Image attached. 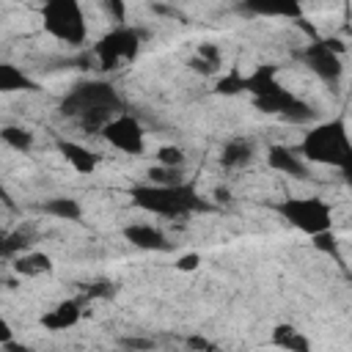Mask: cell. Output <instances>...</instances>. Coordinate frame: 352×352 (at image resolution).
Returning a JSON list of instances; mask_svg holds the SVG:
<instances>
[{
  "label": "cell",
  "mask_w": 352,
  "mask_h": 352,
  "mask_svg": "<svg viewBox=\"0 0 352 352\" xmlns=\"http://www.w3.org/2000/svg\"><path fill=\"white\" fill-rule=\"evenodd\" d=\"M41 19H44V30L69 44V47H80L88 38V22L82 14V6L74 0H50L41 6Z\"/></svg>",
  "instance_id": "4"
},
{
  "label": "cell",
  "mask_w": 352,
  "mask_h": 352,
  "mask_svg": "<svg viewBox=\"0 0 352 352\" xmlns=\"http://www.w3.org/2000/svg\"><path fill=\"white\" fill-rule=\"evenodd\" d=\"M132 204L148 214L157 217H187L195 212H209L212 206L198 195V190L190 182L173 184V187H157V184H138L132 187Z\"/></svg>",
  "instance_id": "2"
},
{
  "label": "cell",
  "mask_w": 352,
  "mask_h": 352,
  "mask_svg": "<svg viewBox=\"0 0 352 352\" xmlns=\"http://www.w3.org/2000/svg\"><path fill=\"white\" fill-rule=\"evenodd\" d=\"M184 160L187 157H184V151L179 146H162L157 151V165H162V168H182Z\"/></svg>",
  "instance_id": "23"
},
{
  "label": "cell",
  "mask_w": 352,
  "mask_h": 352,
  "mask_svg": "<svg viewBox=\"0 0 352 352\" xmlns=\"http://www.w3.org/2000/svg\"><path fill=\"white\" fill-rule=\"evenodd\" d=\"M121 344H124V349H126V352H146V349H151V346H154V341H151V338H124Z\"/></svg>",
  "instance_id": "26"
},
{
  "label": "cell",
  "mask_w": 352,
  "mask_h": 352,
  "mask_svg": "<svg viewBox=\"0 0 352 352\" xmlns=\"http://www.w3.org/2000/svg\"><path fill=\"white\" fill-rule=\"evenodd\" d=\"M99 135L113 148H118L124 154H132V157L143 154V148H146V132H143L140 121L135 116H126V113H118L116 118H110Z\"/></svg>",
  "instance_id": "7"
},
{
  "label": "cell",
  "mask_w": 352,
  "mask_h": 352,
  "mask_svg": "<svg viewBox=\"0 0 352 352\" xmlns=\"http://www.w3.org/2000/svg\"><path fill=\"white\" fill-rule=\"evenodd\" d=\"M300 157L305 162H319V165H333L346 170L352 160V148H349L344 121H324L314 126L300 146Z\"/></svg>",
  "instance_id": "3"
},
{
  "label": "cell",
  "mask_w": 352,
  "mask_h": 352,
  "mask_svg": "<svg viewBox=\"0 0 352 352\" xmlns=\"http://www.w3.org/2000/svg\"><path fill=\"white\" fill-rule=\"evenodd\" d=\"M11 336H14V333H11V324L0 316V344H8V341H11Z\"/></svg>",
  "instance_id": "29"
},
{
  "label": "cell",
  "mask_w": 352,
  "mask_h": 352,
  "mask_svg": "<svg viewBox=\"0 0 352 352\" xmlns=\"http://www.w3.org/2000/svg\"><path fill=\"white\" fill-rule=\"evenodd\" d=\"M124 352H126V349H124Z\"/></svg>",
  "instance_id": "31"
},
{
  "label": "cell",
  "mask_w": 352,
  "mask_h": 352,
  "mask_svg": "<svg viewBox=\"0 0 352 352\" xmlns=\"http://www.w3.org/2000/svg\"><path fill=\"white\" fill-rule=\"evenodd\" d=\"M44 212L52 214V217H58V220H80L82 206H80L77 198H66V195H60V198H50V201L44 204Z\"/></svg>",
  "instance_id": "19"
},
{
  "label": "cell",
  "mask_w": 352,
  "mask_h": 352,
  "mask_svg": "<svg viewBox=\"0 0 352 352\" xmlns=\"http://www.w3.org/2000/svg\"><path fill=\"white\" fill-rule=\"evenodd\" d=\"M52 270V261L47 253H38V250H25L14 258V272L22 275V278H36V275H44Z\"/></svg>",
  "instance_id": "14"
},
{
  "label": "cell",
  "mask_w": 352,
  "mask_h": 352,
  "mask_svg": "<svg viewBox=\"0 0 352 352\" xmlns=\"http://www.w3.org/2000/svg\"><path fill=\"white\" fill-rule=\"evenodd\" d=\"M275 209L289 226H294L297 231H302L308 236H316V234H324L333 228V212H330L327 201H322L316 195L283 198L275 204Z\"/></svg>",
  "instance_id": "5"
},
{
  "label": "cell",
  "mask_w": 352,
  "mask_h": 352,
  "mask_svg": "<svg viewBox=\"0 0 352 352\" xmlns=\"http://www.w3.org/2000/svg\"><path fill=\"white\" fill-rule=\"evenodd\" d=\"M253 160V143L250 140H242V138H236V140H228L226 146H223V151H220V162H223V168H245L248 162Z\"/></svg>",
  "instance_id": "18"
},
{
  "label": "cell",
  "mask_w": 352,
  "mask_h": 352,
  "mask_svg": "<svg viewBox=\"0 0 352 352\" xmlns=\"http://www.w3.org/2000/svg\"><path fill=\"white\" fill-rule=\"evenodd\" d=\"M121 110H124V102L118 91L104 80L80 82L60 102V113L69 118H77V124L85 132H102L104 124L116 118Z\"/></svg>",
  "instance_id": "1"
},
{
  "label": "cell",
  "mask_w": 352,
  "mask_h": 352,
  "mask_svg": "<svg viewBox=\"0 0 352 352\" xmlns=\"http://www.w3.org/2000/svg\"><path fill=\"white\" fill-rule=\"evenodd\" d=\"M201 264V256L198 253H184L179 261H176V270H182V272H190V270H195Z\"/></svg>",
  "instance_id": "27"
},
{
  "label": "cell",
  "mask_w": 352,
  "mask_h": 352,
  "mask_svg": "<svg viewBox=\"0 0 352 352\" xmlns=\"http://www.w3.org/2000/svg\"><path fill=\"white\" fill-rule=\"evenodd\" d=\"M272 344L278 349H286V352H311V341L302 330L292 327V324H278L272 330Z\"/></svg>",
  "instance_id": "15"
},
{
  "label": "cell",
  "mask_w": 352,
  "mask_h": 352,
  "mask_svg": "<svg viewBox=\"0 0 352 352\" xmlns=\"http://www.w3.org/2000/svg\"><path fill=\"white\" fill-rule=\"evenodd\" d=\"M104 11L116 16V25H124V14H126V6H124V3L110 0V3H104Z\"/></svg>",
  "instance_id": "28"
},
{
  "label": "cell",
  "mask_w": 352,
  "mask_h": 352,
  "mask_svg": "<svg viewBox=\"0 0 352 352\" xmlns=\"http://www.w3.org/2000/svg\"><path fill=\"white\" fill-rule=\"evenodd\" d=\"M190 66L201 74H214L220 66H223V50L212 41H201L195 47V55L190 58Z\"/></svg>",
  "instance_id": "13"
},
{
  "label": "cell",
  "mask_w": 352,
  "mask_h": 352,
  "mask_svg": "<svg viewBox=\"0 0 352 352\" xmlns=\"http://www.w3.org/2000/svg\"><path fill=\"white\" fill-rule=\"evenodd\" d=\"M124 239L140 250H168V236L151 223H132L124 228Z\"/></svg>",
  "instance_id": "10"
},
{
  "label": "cell",
  "mask_w": 352,
  "mask_h": 352,
  "mask_svg": "<svg viewBox=\"0 0 352 352\" xmlns=\"http://www.w3.org/2000/svg\"><path fill=\"white\" fill-rule=\"evenodd\" d=\"M217 91H220V94H239V91H245V77L236 74V72L223 74V77L217 80Z\"/></svg>",
  "instance_id": "24"
},
{
  "label": "cell",
  "mask_w": 352,
  "mask_h": 352,
  "mask_svg": "<svg viewBox=\"0 0 352 352\" xmlns=\"http://www.w3.org/2000/svg\"><path fill=\"white\" fill-rule=\"evenodd\" d=\"M294 102H297V96H294L292 91H286L283 85H278L275 91H270V94L253 99V104H256L261 113H275V116H283Z\"/></svg>",
  "instance_id": "17"
},
{
  "label": "cell",
  "mask_w": 352,
  "mask_h": 352,
  "mask_svg": "<svg viewBox=\"0 0 352 352\" xmlns=\"http://www.w3.org/2000/svg\"><path fill=\"white\" fill-rule=\"evenodd\" d=\"M187 182L182 168H162V165H154L148 170V184H157V187H173V184H182Z\"/></svg>",
  "instance_id": "22"
},
{
  "label": "cell",
  "mask_w": 352,
  "mask_h": 352,
  "mask_svg": "<svg viewBox=\"0 0 352 352\" xmlns=\"http://www.w3.org/2000/svg\"><path fill=\"white\" fill-rule=\"evenodd\" d=\"M16 91H36V82L19 66L0 60V94H16Z\"/></svg>",
  "instance_id": "16"
},
{
  "label": "cell",
  "mask_w": 352,
  "mask_h": 352,
  "mask_svg": "<svg viewBox=\"0 0 352 352\" xmlns=\"http://www.w3.org/2000/svg\"><path fill=\"white\" fill-rule=\"evenodd\" d=\"M267 162L272 170L283 173V176H294V179H305L308 176V162L300 157V151L286 148V146H272L267 151Z\"/></svg>",
  "instance_id": "9"
},
{
  "label": "cell",
  "mask_w": 352,
  "mask_h": 352,
  "mask_svg": "<svg viewBox=\"0 0 352 352\" xmlns=\"http://www.w3.org/2000/svg\"><path fill=\"white\" fill-rule=\"evenodd\" d=\"M140 41H143V33L138 28L116 25L113 30H107L94 44V55H96V60L104 72H113V69H121L124 63H132L138 58Z\"/></svg>",
  "instance_id": "6"
},
{
  "label": "cell",
  "mask_w": 352,
  "mask_h": 352,
  "mask_svg": "<svg viewBox=\"0 0 352 352\" xmlns=\"http://www.w3.org/2000/svg\"><path fill=\"white\" fill-rule=\"evenodd\" d=\"M305 63L311 66V72H316L322 80H327V82H333V80H338L341 77V55H336L330 47H327V41H314V44H308L305 47Z\"/></svg>",
  "instance_id": "8"
},
{
  "label": "cell",
  "mask_w": 352,
  "mask_h": 352,
  "mask_svg": "<svg viewBox=\"0 0 352 352\" xmlns=\"http://www.w3.org/2000/svg\"><path fill=\"white\" fill-rule=\"evenodd\" d=\"M58 151L63 154V160L77 170V173H94L96 165H99V157L82 146V143H74V140H60L58 143Z\"/></svg>",
  "instance_id": "12"
},
{
  "label": "cell",
  "mask_w": 352,
  "mask_h": 352,
  "mask_svg": "<svg viewBox=\"0 0 352 352\" xmlns=\"http://www.w3.org/2000/svg\"><path fill=\"white\" fill-rule=\"evenodd\" d=\"M80 316H82V302L80 300H63V302H58L55 308H50L41 316V327H47L52 333L69 330V327H74L80 322Z\"/></svg>",
  "instance_id": "11"
},
{
  "label": "cell",
  "mask_w": 352,
  "mask_h": 352,
  "mask_svg": "<svg viewBox=\"0 0 352 352\" xmlns=\"http://www.w3.org/2000/svg\"><path fill=\"white\" fill-rule=\"evenodd\" d=\"M187 344H190V346H192V349H212V346H209V344H206V341H204V338H201V336H192V338H190V341H187Z\"/></svg>",
  "instance_id": "30"
},
{
  "label": "cell",
  "mask_w": 352,
  "mask_h": 352,
  "mask_svg": "<svg viewBox=\"0 0 352 352\" xmlns=\"http://www.w3.org/2000/svg\"><path fill=\"white\" fill-rule=\"evenodd\" d=\"M28 250V236L22 231H6L0 234V258H16Z\"/></svg>",
  "instance_id": "21"
},
{
  "label": "cell",
  "mask_w": 352,
  "mask_h": 352,
  "mask_svg": "<svg viewBox=\"0 0 352 352\" xmlns=\"http://www.w3.org/2000/svg\"><path fill=\"white\" fill-rule=\"evenodd\" d=\"M314 245H316V250H324V253H330V256H336V236H333V231H324V234H316L314 236Z\"/></svg>",
  "instance_id": "25"
},
{
  "label": "cell",
  "mask_w": 352,
  "mask_h": 352,
  "mask_svg": "<svg viewBox=\"0 0 352 352\" xmlns=\"http://www.w3.org/2000/svg\"><path fill=\"white\" fill-rule=\"evenodd\" d=\"M0 140H3L6 146H11L14 151H22V154L33 148V132L25 129V126H16V124L3 126V129H0Z\"/></svg>",
  "instance_id": "20"
}]
</instances>
